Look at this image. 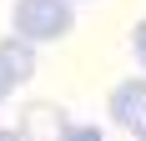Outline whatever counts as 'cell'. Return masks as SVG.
Wrapping results in <instances>:
<instances>
[{
  "label": "cell",
  "instance_id": "6da1fadb",
  "mask_svg": "<svg viewBox=\"0 0 146 141\" xmlns=\"http://www.w3.org/2000/svg\"><path fill=\"white\" fill-rule=\"evenodd\" d=\"M10 25H15V35L45 45V41H66L71 35L76 10H71V0H15Z\"/></svg>",
  "mask_w": 146,
  "mask_h": 141
},
{
  "label": "cell",
  "instance_id": "7a4b0ae2",
  "mask_svg": "<svg viewBox=\"0 0 146 141\" xmlns=\"http://www.w3.org/2000/svg\"><path fill=\"white\" fill-rule=\"evenodd\" d=\"M15 131L25 141H56V136H71V116L60 101H30L15 121Z\"/></svg>",
  "mask_w": 146,
  "mask_h": 141
},
{
  "label": "cell",
  "instance_id": "3957f363",
  "mask_svg": "<svg viewBox=\"0 0 146 141\" xmlns=\"http://www.w3.org/2000/svg\"><path fill=\"white\" fill-rule=\"evenodd\" d=\"M111 121H116L121 131H131L136 141H146V81H121L116 91H111Z\"/></svg>",
  "mask_w": 146,
  "mask_h": 141
},
{
  "label": "cell",
  "instance_id": "277c9868",
  "mask_svg": "<svg viewBox=\"0 0 146 141\" xmlns=\"http://www.w3.org/2000/svg\"><path fill=\"white\" fill-rule=\"evenodd\" d=\"M0 70L10 76V86H25L30 76H35V41H25V35H5L0 41Z\"/></svg>",
  "mask_w": 146,
  "mask_h": 141
},
{
  "label": "cell",
  "instance_id": "5b68a950",
  "mask_svg": "<svg viewBox=\"0 0 146 141\" xmlns=\"http://www.w3.org/2000/svg\"><path fill=\"white\" fill-rule=\"evenodd\" d=\"M131 45H136V61L146 66V20H136V30H131Z\"/></svg>",
  "mask_w": 146,
  "mask_h": 141
},
{
  "label": "cell",
  "instance_id": "8992f818",
  "mask_svg": "<svg viewBox=\"0 0 146 141\" xmlns=\"http://www.w3.org/2000/svg\"><path fill=\"white\" fill-rule=\"evenodd\" d=\"M10 91H15V86H10V76H5V70H0V101L10 96Z\"/></svg>",
  "mask_w": 146,
  "mask_h": 141
}]
</instances>
